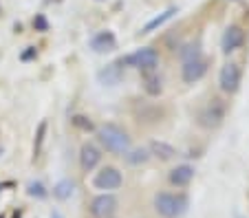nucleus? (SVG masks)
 <instances>
[{
	"label": "nucleus",
	"mask_w": 249,
	"mask_h": 218,
	"mask_svg": "<svg viewBox=\"0 0 249 218\" xmlns=\"http://www.w3.org/2000/svg\"><path fill=\"white\" fill-rule=\"evenodd\" d=\"M181 60L183 62H188V60H194V57H201L203 55V51H201V44H188V47H183L181 49Z\"/></svg>",
	"instance_id": "19"
},
{
	"label": "nucleus",
	"mask_w": 249,
	"mask_h": 218,
	"mask_svg": "<svg viewBox=\"0 0 249 218\" xmlns=\"http://www.w3.org/2000/svg\"><path fill=\"white\" fill-rule=\"evenodd\" d=\"M207 68H210V60H207L205 55L188 60V62H183V67H181V80H183L185 84H194V82H198L205 75Z\"/></svg>",
	"instance_id": "7"
},
{
	"label": "nucleus",
	"mask_w": 249,
	"mask_h": 218,
	"mask_svg": "<svg viewBox=\"0 0 249 218\" xmlns=\"http://www.w3.org/2000/svg\"><path fill=\"white\" fill-rule=\"evenodd\" d=\"M73 192H75V183H73L71 179H62V181H57V183L53 185V196H55L57 201L71 199Z\"/></svg>",
	"instance_id": "16"
},
{
	"label": "nucleus",
	"mask_w": 249,
	"mask_h": 218,
	"mask_svg": "<svg viewBox=\"0 0 249 218\" xmlns=\"http://www.w3.org/2000/svg\"><path fill=\"white\" fill-rule=\"evenodd\" d=\"M152 207L161 218H181L188 212V196L183 192H157Z\"/></svg>",
	"instance_id": "2"
},
{
	"label": "nucleus",
	"mask_w": 249,
	"mask_h": 218,
	"mask_svg": "<svg viewBox=\"0 0 249 218\" xmlns=\"http://www.w3.org/2000/svg\"><path fill=\"white\" fill-rule=\"evenodd\" d=\"M148 152H150V157L159 159V161H172V159H177V148L172 146V143L168 141H161V139H155V141L148 143Z\"/></svg>",
	"instance_id": "12"
},
{
	"label": "nucleus",
	"mask_w": 249,
	"mask_h": 218,
	"mask_svg": "<svg viewBox=\"0 0 249 218\" xmlns=\"http://www.w3.org/2000/svg\"><path fill=\"white\" fill-rule=\"evenodd\" d=\"M117 47V40H115V34L113 31H99L90 38V49L95 53H108Z\"/></svg>",
	"instance_id": "13"
},
{
	"label": "nucleus",
	"mask_w": 249,
	"mask_h": 218,
	"mask_svg": "<svg viewBox=\"0 0 249 218\" xmlns=\"http://www.w3.org/2000/svg\"><path fill=\"white\" fill-rule=\"evenodd\" d=\"M95 137H97V143L102 150L110 152L115 157H122V159L132 148V137L128 134V130L113 121H106V123H102V126H97Z\"/></svg>",
	"instance_id": "1"
},
{
	"label": "nucleus",
	"mask_w": 249,
	"mask_h": 218,
	"mask_svg": "<svg viewBox=\"0 0 249 218\" xmlns=\"http://www.w3.org/2000/svg\"><path fill=\"white\" fill-rule=\"evenodd\" d=\"M240 80H243V73H240V67L236 64V62H227V64H223L221 73H218V86H221L223 93L234 95L236 90L240 88Z\"/></svg>",
	"instance_id": "6"
},
{
	"label": "nucleus",
	"mask_w": 249,
	"mask_h": 218,
	"mask_svg": "<svg viewBox=\"0 0 249 218\" xmlns=\"http://www.w3.org/2000/svg\"><path fill=\"white\" fill-rule=\"evenodd\" d=\"M150 152H148L146 146H139V148H130V150L124 154V161L128 163V166H146L148 161H150Z\"/></svg>",
	"instance_id": "15"
},
{
	"label": "nucleus",
	"mask_w": 249,
	"mask_h": 218,
	"mask_svg": "<svg viewBox=\"0 0 249 218\" xmlns=\"http://www.w3.org/2000/svg\"><path fill=\"white\" fill-rule=\"evenodd\" d=\"M124 67H130V68H137L141 73H155L157 67H159V51L152 47H143V49H137V51L128 53L126 57L119 60Z\"/></svg>",
	"instance_id": "4"
},
{
	"label": "nucleus",
	"mask_w": 249,
	"mask_h": 218,
	"mask_svg": "<svg viewBox=\"0 0 249 218\" xmlns=\"http://www.w3.org/2000/svg\"><path fill=\"white\" fill-rule=\"evenodd\" d=\"M102 163V148L93 141H84L80 148V168L82 172H93Z\"/></svg>",
	"instance_id": "9"
},
{
	"label": "nucleus",
	"mask_w": 249,
	"mask_h": 218,
	"mask_svg": "<svg viewBox=\"0 0 249 218\" xmlns=\"http://www.w3.org/2000/svg\"><path fill=\"white\" fill-rule=\"evenodd\" d=\"M44 130H47V121H42L40 123V128H38V146H36V157L40 154V148H42V141H44Z\"/></svg>",
	"instance_id": "21"
},
{
	"label": "nucleus",
	"mask_w": 249,
	"mask_h": 218,
	"mask_svg": "<svg viewBox=\"0 0 249 218\" xmlns=\"http://www.w3.org/2000/svg\"><path fill=\"white\" fill-rule=\"evenodd\" d=\"M143 90L150 97H157L161 93V77L157 73H143Z\"/></svg>",
	"instance_id": "18"
},
{
	"label": "nucleus",
	"mask_w": 249,
	"mask_h": 218,
	"mask_svg": "<svg viewBox=\"0 0 249 218\" xmlns=\"http://www.w3.org/2000/svg\"><path fill=\"white\" fill-rule=\"evenodd\" d=\"M117 196L115 194H97L90 201V214L95 218H113L117 212Z\"/></svg>",
	"instance_id": "8"
},
{
	"label": "nucleus",
	"mask_w": 249,
	"mask_h": 218,
	"mask_svg": "<svg viewBox=\"0 0 249 218\" xmlns=\"http://www.w3.org/2000/svg\"><path fill=\"white\" fill-rule=\"evenodd\" d=\"M174 14H177V7H170V9H165V11H163V14H161V16H155V18H152L150 22H146V27L141 29V34H152L155 29L163 27V24L168 22V20L172 18Z\"/></svg>",
	"instance_id": "17"
},
{
	"label": "nucleus",
	"mask_w": 249,
	"mask_h": 218,
	"mask_svg": "<svg viewBox=\"0 0 249 218\" xmlns=\"http://www.w3.org/2000/svg\"><path fill=\"white\" fill-rule=\"evenodd\" d=\"M99 82H102L104 86H117L119 82H122L124 77V67L122 62H113V64H108L106 68H102V71L97 73Z\"/></svg>",
	"instance_id": "14"
},
{
	"label": "nucleus",
	"mask_w": 249,
	"mask_h": 218,
	"mask_svg": "<svg viewBox=\"0 0 249 218\" xmlns=\"http://www.w3.org/2000/svg\"><path fill=\"white\" fill-rule=\"evenodd\" d=\"M225 113H227V106L223 100L218 97H212L207 104H203L196 113V123L201 128L205 130H216L223 121H225Z\"/></svg>",
	"instance_id": "3"
},
{
	"label": "nucleus",
	"mask_w": 249,
	"mask_h": 218,
	"mask_svg": "<svg viewBox=\"0 0 249 218\" xmlns=\"http://www.w3.org/2000/svg\"><path fill=\"white\" fill-rule=\"evenodd\" d=\"M245 44V31L243 27L238 24H230V27L223 31V38H221V49L225 53H231L236 49H240Z\"/></svg>",
	"instance_id": "10"
},
{
	"label": "nucleus",
	"mask_w": 249,
	"mask_h": 218,
	"mask_svg": "<svg viewBox=\"0 0 249 218\" xmlns=\"http://www.w3.org/2000/svg\"><path fill=\"white\" fill-rule=\"evenodd\" d=\"M90 183H93L95 190H99V194H113L115 190H119L124 185V176L115 166H104L93 174Z\"/></svg>",
	"instance_id": "5"
},
{
	"label": "nucleus",
	"mask_w": 249,
	"mask_h": 218,
	"mask_svg": "<svg viewBox=\"0 0 249 218\" xmlns=\"http://www.w3.org/2000/svg\"><path fill=\"white\" fill-rule=\"evenodd\" d=\"M51 218H64V216H62V214L57 212V209H53V212H51Z\"/></svg>",
	"instance_id": "22"
},
{
	"label": "nucleus",
	"mask_w": 249,
	"mask_h": 218,
	"mask_svg": "<svg viewBox=\"0 0 249 218\" xmlns=\"http://www.w3.org/2000/svg\"><path fill=\"white\" fill-rule=\"evenodd\" d=\"M194 174H196V170H194V166H190V163H181V166L172 168L168 174V181L174 185V187H185V185L192 183Z\"/></svg>",
	"instance_id": "11"
},
{
	"label": "nucleus",
	"mask_w": 249,
	"mask_h": 218,
	"mask_svg": "<svg viewBox=\"0 0 249 218\" xmlns=\"http://www.w3.org/2000/svg\"><path fill=\"white\" fill-rule=\"evenodd\" d=\"M29 196H38V199H44L47 196V192H44V185L42 183H29Z\"/></svg>",
	"instance_id": "20"
}]
</instances>
